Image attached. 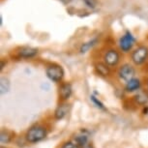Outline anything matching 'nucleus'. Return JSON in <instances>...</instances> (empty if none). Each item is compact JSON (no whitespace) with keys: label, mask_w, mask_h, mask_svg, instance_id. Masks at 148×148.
Here are the masks:
<instances>
[{"label":"nucleus","mask_w":148,"mask_h":148,"mask_svg":"<svg viewBox=\"0 0 148 148\" xmlns=\"http://www.w3.org/2000/svg\"><path fill=\"white\" fill-rule=\"evenodd\" d=\"M47 136V129L43 126L37 125V126H33L26 132L25 139L29 143H37V142L42 141L45 139Z\"/></svg>","instance_id":"nucleus-1"},{"label":"nucleus","mask_w":148,"mask_h":148,"mask_svg":"<svg viewBox=\"0 0 148 148\" xmlns=\"http://www.w3.org/2000/svg\"><path fill=\"white\" fill-rule=\"evenodd\" d=\"M46 75L51 82H60L63 79L65 72L62 66L58 64H51L47 67Z\"/></svg>","instance_id":"nucleus-2"},{"label":"nucleus","mask_w":148,"mask_h":148,"mask_svg":"<svg viewBox=\"0 0 148 148\" xmlns=\"http://www.w3.org/2000/svg\"><path fill=\"white\" fill-rule=\"evenodd\" d=\"M136 38L135 36L132 34V32L127 30L125 32V34L120 37L119 39V42H118V46H119V49H121L123 52L127 53L129 52L131 49H133V47L135 46L136 44Z\"/></svg>","instance_id":"nucleus-3"},{"label":"nucleus","mask_w":148,"mask_h":148,"mask_svg":"<svg viewBox=\"0 0 148 148\" xmlns=\"http://www.w3.org/2000/svg\"><path fill=\"white\" fill-rule=\"evenodd\" d=\"M131 59L136 66L144 64L148 59V47L145 46L138 47L131 54Z\"/></svg>","instance_id":"nucleus-4"},{"label":"nucleus","mask_w":148,"mask_h":148,"mask_svg":"<svg viewBox=\"0 0 148 148\" xmlns=\"http://www.w3.org/2000/svg\"><path fill=\"white\" fill-rule=\"evenodd\" d=\"M117 75H118V77L120 80L124 82H130L131 79H133L136 76V69L133 65H131L129 63H125L120 67L118 69V72H117Z\"/></svg>","instance_id":"nucleus-5"},{"label":"nucleus","mask_w":148,"mask_h":148,"mask_svg":"<svg viewBox=\"0 0 148 148\" xmlns=\"http://www.w3.org/2000/svg\"><path fill=\"white\" fill-rule=\"evenodd\" d=\"M103 59L108 67H115L118 65L120 61V54L116 49H110L105 52Z\"/></svg>","instance_id":"nucleus-6"},{"label":"nucleus","mask_w":148,"mask_h":148,"mask_svg":"<svg viewBox=\"0 0 148 148\" xmlns=\"http://www.w3.org/2000/svg\"><path fill=\"white\" fill-rule=\"evenodd\" d=\"M38 54V49L32 47H22L18 51V56L24 59L34 58Z\"/></svg>","instance_id":"nucleus-7"},{"label":"nucleus","mask_w":148,"mask_h":148,"mask_svg":"<svg viewBox=\"0 0 148 148\" xmlns=\"http://www.w3.org/2000/svg\"><path fill=\"white\" fill-rule=\"evenodd\" d=\"M73 94V87L72 84L69 82H64L59 87V97L62 101L68 100Z\"/></svg>","instance_id":"nucleus-8"},{"label":"nucleus","mask_w":148,"mask_h":148,"mask_svg":"<svg viewBox=\"0 0 148 148\" xmlns=\"http://www.w3.org/2000/svg\"><path fill=\"white\" fill-rule=\"evenodd\" d=\"M141 86V82L139 79H136V77H134L133 79H131L130 82H128L125 85V91L129 92V93H132V92H136L138 91L140 89Z\"/></svg>","instance_id":"nucleus-9"},{"label":"nucleus","mask_w":148,"mask_h":148,"mask_svg":"<svg viewBox=\"0 0 148 148\" xmlns=\"http://www.w3.org/2000/svg\"><path fill=\"white\" fill-rule=\"evenodd\" d=\"M69 106L68 104H65V103H63V104H60L58 107L56 108V110L54 111V118L56 120H61L63 119L64 117L67 115V113H68L69 111Z\"/></svg>","instance_id":"nucleus-10"},{"label":"nucleus","mask_w":148,"mask_h":148,"mask_svg":"<svg viewBox=\"0 0 148 148\" xmlns=\"http://www.w3.org/2000/svg\"><path fill=\"white\" fill-rule=\"evenodd\" d=\"M95 70L101 77H108L110 75V67H108L105 62H97L95 64Z\"/></svg>","instance_id":"nucleus-11"},{"label":"nucleus","mask_w":148,"mask_h":148,"mask_svg":"<svg viewBox=\"0 0 148 148\" xmlns=\"http://www.w3.org/2000/svg\"><path fill=\"white\" fill-rule=\"evenodd\" d=\"M98 41H99V39L97 37H95V38H92L91 40L83 43L79 47V52L80 53H86V52H88L90 49H92L95 46H96Z\"/></svg>","instance_id":"nucleus-12"},{"label":"nucleus","mask_w":148,"mask_h":148,"mask_svg":"<svg viewBox=\"0 0 148 148\" xmlns=\"http://www.w3.org/2000/svg\"><path fill=\"white\" fill-rule=\"evenodd\" d=\"M135 101L139 106H145L148 103V92L143 90H138L135 95Z\"/></svg>","instance_id":"nucleus-13"},{"label":"nucleus","mask_w":148,"mask_h":148,"mask_svg":"<svg viewBox=\"0 0 148 148\" xmlns=\"http://www.w3.org/2000/svg\"><path fill=\"white\" fill-rule=\"evenodd\" d=\"M88 140H89L88 135L87 134H84L83 132L79 133V135H77L74 138V139H73V141H74L79 148H82L84 146V145L88 144Z\"/></svg>","instance_id":"nucleus-14"},{"label":"nucleus","mask_w":148,"mask_h":148,"mask_svg":"<svg viewBox=\"0 0 148 148\" xmlns=\"http://www.w3.org/2000/svg\"><path fill=\"white\" fill-rule=\"evenodd\" d=\"M12 133H10L9 131H5L2 130L1 131V135H0V142L1 144H5V143H10L12 141Z\"/></svg>","instance_id":"nucleus-15"},{"label":"nucleus","mask_w":148,"mask_h":148,"mask_svg":"<svg viewBox=\"0 0 148 148\" xmlns=\"http://www.w3.org/2000/svg\"><path fill=\"white\" fill-rule=\"evenodd\" d=\"M10 80L6 77H1L0 80V89H1V95H4L9 92L10 90Z\"/></svg>","instance_id":"nucleus-16"},{"label":"nucleus","mask_w":148,"mask_h":148,"mask_svg":"<svg viewBox=\"0 0 148 148\" xmlns=\"http://www.w3.org/2000/svg\"><path fill=\"white\" fill-rule=\"evenodd\" d=\"M90 100H91V102L93 103V104L96 106V108H98L99 110H107V108H106L105 107V105L103 104V103L100 101L99 99H98L97 97H95L94 95H91L90 96Z\"/></svg>","instance_id":"nucleus-17"},{"label":"nucleus","mask_w":148,"mask_h":148,"mask_svg":"<svg viewBox=\"0 0 148 148\" xmlns=\"http://www.w3.org/2000/svg\"><path fill=\"white\" fill-rule=\"evenodd\" d=\"M82 1L84 2V4L88 8H90V9H96L98 4H99L98 0H82Z\"/></svg>","instance_id":"nucleus-18"},{"label":"nucleus","mask_w":148,"mask_h":148,"mask_svg":"<svg viewBox=\"0 0 148 148\" xmlns=\"http://www.w3.org/2000/svg\"><path fill=\"white\" fill-rule=\"evenodd\" d=\"M61 148H79V147L73 140H70V141H66Z\"/></svg>","instance_id":"nucleus-19"},{"label":"nucleus","mask_w":148,"mask_h":148,"mask_svg":"<svg viewBox=\"0 0 148 148\" xmlns=\"http://www.w3.org/2000/svg\"><path fill=\"white\" fill-rule=\"evenodd\" d=\"M82 148H93V145H92L91 143H88V144L84 145V146L82 147Z\"/></svg>","instance_id":"nucleus-20"},{"label":"nucleus","mask_w":148,"mask_h":148,"mask_svg":"<svg viewBox=\"0 0 148 148\" xmlns=\"http://www.w3.org/2000/svg\"><path fill=\"white\" fill-rule=\"evenodd\" d=\"M5 64H6V63H5L3 60H1V67H0V70H1V71H2V70H3V68H4V65H5Z\"/></svg>","instance_id":"nucleus-21"},{"label":"nucleus","mask_w":148,"mask_h":148,"mask_svg":"<svg viewBox=\"0 0 148 148\" xmlns=\"http://www.w3.org/2000/svg\"><path fill=\"white\" fill-rule=\"evenodd\" d=\"M61 1H62L63 3H69V2L71 1V0H61Z\"/></svg>","instance_id":"nucleus-22"},{"label":"nucleus","mask_w":148,"mask_h":148,"mask_svg":"<svg viewBox=\"0 0 148 148\" xmlns=\"http://www.w3.org/2000/svg\"><path fill=\"white\" fill-rule=\"evenodd\" d=\"M2 21H3V18H2V16H0V25H2Z\"/></svg>","instance_id":"nucleus-23"},{"label":"nucleus","mask_w":148,"mask_h":148,"mask_svg":"<svg viewBox=\"0 0 148 148\" xmlns=\"http://www.w3.org/2000/svg\"><path fill=\"white\" fill-rule=\"evenodd\" d=\"M147 89H148V83H147Z\"/></svg>","instance_id":"nucleus-24"},{"label":"nucleus","mask_w":148,"mask_h":148,"mask_svg":"<svg viewBox=\"0 0 148 148\" xmlns=\"http://www.w3.org/2000/svg\"><path fill=\"white\" fill-rule=\"evenodd\" d=\"M1 148H5V147H1Z\"/></svg>","instance_id":"nucleus-25"}]
</instances>
